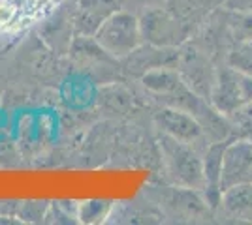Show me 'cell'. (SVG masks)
Wrapping results in <instances>:
<instances>
[{
    "label": "cell",
    "instance_id": "cell-10",
    "mask_svg": "<svg viewBox=\"0 0 252 225\" xmlns=\"http://www.w3.org/2000/svg\"><path fill=\"white\" fill-rule=\"evenodd\" d=\"M119 6L121 0H74L70 15L75 36H94L102 21Z\"/></svg>",
    "mask_w": 252,
    "mask_h": 225
},
{
    "label": "cell",
    "instance_id": "cell-3",
    "mask_svg": "<svg viewBox=\"0 0 252 225\" xmlns=\"http://www.w3.org/2000/svg\"><path fill=\"white\" fill-rule=\"evenodd\" d=\"M209 103L224 117L239 113L252 103V77L231 68L230 64L217 68Z\"/></svg>",
    "mask_w": 252,
    "mask_h": 225
},
{
    "label": "cell",
    "instance_id": "cell-1",
    "mask_svg": "<svg viewBox=\"0 0 252 225\" xmlns=\"http://www.w3.org/2000/svg\"><path fill=\"white\" fill-rule=\"evenodd\" d=\"M96 43L115 60H123L143 43L139 17L128 10H115L94 32Z\"/></svg>",
    "mask_w": 252,
    "mask_h": 225
},
{
    "label": "cell",
    "instance_id": "cell-15",
    "mask_svg": "<svg viewBox=\"0 0 252 225\" xmlns=\"http://www.w3.org/2000/svg\"><path fill=\"white\" fill-rule=\"evenodd\" d=\"M233 36L239 43H252V10H241L230 23Z\"/></svg>",
    "mask_w": 252,
    "mask_h": 225
},
{
    "label": "cell",
    "instance_id": "cell-16",
    "mask_svg": "<svg viewBox=\"0 0 252 225\" xmlns=\"http://www.w3.org/2000/svg\"><path fill=\"white\" fill-rule=\"evenodd\" d=\"M228 64L252 77V43H239L230 53Z\"/></svg>",
    "mask_w": 252,
    "mask_h": 225
},
{
    "label": "cell",
    "instance_id": "cell-5",
    "mask_svg": "<svg viewBox=\"0 0 252 225\" xmlns=\"http://www.w3.org/2000/svg\"><path fill=\"white\" fill-rule=\"evenodd\" d=\"M63 0H0V34H15L43 23L61 8Z\"/></svg>",
    "mask_w": 252,
    "mask_h": 225
},
{
    "label": "cell",
    "instance_id": "cell-11",
    "mask_svg": "<svg viewBox=\"0 0 252 225\" xmlns=\"http://www.w3.org/2000/svg\"><path fill=\"white\" fill-rule=\"evenodd\" d=\"M74 34V23L70 13H59L57 10L43 21L42 38L57 53H68L72 49Z\"/></svg>",
    "mask_w": 252,
    "mask_h": 225
},
{
    "label": "cell",
    "instance_id": "cell-8",
    "mask_svg": "<svg viewBox=\"0 0 252 225\" xmlns=\"http://www.w3.org/2000/svg\"><path fill=\"white\" fill-rule=\"evenodd\" d=\"M155 122L164 135L183 141V143H190V145L201 139L205 133L194 115H190L185 109L171 107V105L160 109L155 115Z\"/></svg>",
    "mask_w": 252,
    "mask_h": 225
},
{
    "label": "cell",
    "instance_id": "cell-9",
    "mask_svg": "<svg viewBox=\"0 0 252 225\" xmlns=\"http://www.w3.org/2000/svg\"><path fill=\"white\" fill-rule=\"evenodd\" d=\"M130 75L141 77L155 68H177L179 49L177 47H157L151 43H141L134 53L121 60Z\"/></svg>",
    "mask_w": 252,
    "mask_h": 225
},
{
    "label": "cell",
    "instance_id": "cell-4",
    "mask_svg": "<svg viewBox=\"0 0 252 225\" xmlns=\"http://www.w3.org/2000/svg\"><path fill=\"white\" fill-rule=\"evenodd\" d=\"M139 30L145 43L157 47H181L189 40V26L166 8H147L139 15Z\"/></svg>",
    "mask_w": 252,
    "mask_h": 225
},
{
    "label": "cell",
    "instance_id": "cell-2",
    "mask_svg": "<svg viewBox=\"0 0 252 225\" xmlns=\"http://www.w3.org/2000/svg\"><path fill=\"white\" fill-rule=\"evenodd\" d=\"M160 150H162L169 175L181 188L196 190V192L205 188L203 160L200 158V154L192 149L190 143H183V141H177L162 133Z\"/></svg>",
    "mask_w": 252,
    "mask_h": 225
},
{
    "label": "cell",
    "instance_id": "cell-6",
    "mask_svg": "<svg viewBox=\"0 0 252 225\" xmlns=\"http://www.w3.org/2000/svg\"><path fill=\"white\" fill-rule=\"evenodd\" d=\"M177 72L192 92H196L198 96L209 101L217 70L211 66L209 58L205 54L198 51L196 47L187 45L183 51H179Z\"/></svg>",
    "mask_w": 252,
    "mask_h": 225
},
{
    "label": "cell",
    "instance_id": "cell-14",
    "mask_svg": "<svg viewBox=\"0 0 252 225\" xmlns=\"http://www.w3.org/2000/svg\"><path fill=\"white\" fill-rule=\"evenodd\" d=\"M111 208H113V204L109 201H100V199L83 201L77 204V218L83 224H100L109 216Z\"/></svg>",
    "mask_w": 252,
    "mask_h": 225
},
{
    "label": "cell",
    "instance_id": "cell-7",
    "mask_svg": "<svg viewBox=\"0 0 252 225\" xmlns=\"http://www.w3.org/2000/svg\"><path fill=\"white\" fill-rule=\"evenodd\" d=\"M252 176V139H230L224 154L219 188L224 192L233 184L249 182Z\"/></svg>",
    "mask_w": 252,
    "mask_h": 225
},
{
    "label": "cell",
    "instance_id": "cell-13",
    "mask_svg": "<svg viewBox=\"0 0 252 225\" xmlns=\"http://www.w3.org/2000/svg\"><path fill=\"white\" fill-rule=\"evenodd\" d=\"M220 206L226 214L245 218L252 214V182H239L222 192Z\"/></svg>",
    "mask_w": 252,
    "mask_h": 225
},
{
    "label": "cell",
    "instance_id": "cell-12",
    "mask_svg": "<svg viewBox=\"0 0 252 225\" xmlns=\"http://www.w3.org/2000/svg\"><path fill=\"white\" fill-rule=\"evenodd\" d=\"M139 83L143 85V88H147L151 94H157V96L164 98V100L175 96L183 88H187V83L183 81L177 68H155V70H149L147 74H143L139 77Z\"/></svg>",
    "mask_w": 252,
    "mask_h": 225
}]
</instances>
